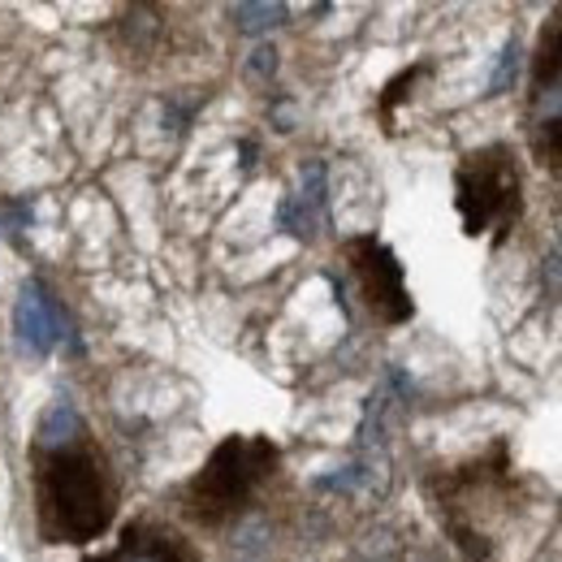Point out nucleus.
<instances>
[{"mask_svg": "<svg viewBox=\"0 0 562 562\" xmlns=\"http://www.w3.org/2000/svg\"><path fill=\"white\" fill-rule=\"evenodd\" d=\"M26 463L35 537L44 546H91L117 524L122 476L100 437L70 407L57 403L40 416Z\"/></svg>", "mask_w": 562, "mask_h": 562, "instance_id": "obj_1", "label": "nucleus"}, {"mask_svg": "<svg viewBox=\"0 0 562 562\" xmlns=\"http://www.w3.org/2000/svg\"><path fill=\"white\" fill-rule=\"evenodd\" d=\"M428 502L468 562H493L506 532L528 510V481L515 468L510 441L493 437L490 446L446 472L428 476Z\"/></svg>", "mask_w": 562, "mask_h": 562, "instance_id": "obj_2", "label": "nucleus"}, {"mask_svg": "<svg viewBox=\"0 0 562 562\" xmlns=\"http://www.w3.org/2000/svg\"><path fill=\"white\" fill-rule=\"evenodd\" d=\"M281 446L265 432H229L212 446L204 468L182 481L178 515L200 532H225L278 481Z\"/></svg>", "mask_w": 562, "mask_h": 562, "instance_id": "obj_3", "label": "nucleus"}, {"mask_svg": "<svg viewBox=\"0 0 562 562\" xmlns=\"http://www.w3.org/2000/svg\"><path fill=\"white\" fill-rule=\"evenodd\" d=\"M454 212L463 238H490L506 247L528 212L524 160L510 143H481L454 165Z\"/></svg>", "mask_w": 562, "mask_h": 562, "instance_id": "obj_4", "label": "nucleus"}, {"mask_svg": "<svg viewBox=\"0 0 562 562\" xmlns=\"http://www.w3.org/2000/svg\"><path fill=\"white\" fill-rule=\"evenodd\" d=\"M524 139L532 160L562 182V4L550 9L532 44L524 91Z\"/></svg>", "mask_w": 562, "mask_h": 562, "instance_id": "obj_5", "label": "nucleus"}, {"mask_svg": "<svg viewBox=\"0 0 562 562\" xmlns=\"http://www.w3.org/2000/svg\"><path fill=\"white\" fill-rule=\"evenodd\" d=\"M342 260H347V273H351L363 312L381 329H398L416 316V299L407 290V269L385 238H376V234L342 238Z\"/></svg>", "mask_w": 562, "mask_h": 562, "instance_id": "obj_6", "label": "nucleus"}, {"mask_svg": "<svg viewBox=\"0 0 562 562\" xmlns=\"http://www.w3.org/2000/svg\"><path fill=\"white\" fill-rule=\"evenodd\" d=\"M82 562H200V546L165 524V519H151V515H139L122 528L117 546L113 550H100V554H87Z\"/></svg>", "mask_w": 562, "mask_h": 562, "instance_id": "obj_7", "label": "nucleus"}, {"mask_svg": "<svg viewBox=\"0 0 562 562\" xmlns=\"http://www.w3.org/2000/svg\"><path fill=\"white\" fill-rule=\"evenodd\" d=\"M432 74H437L432 61H412V66H403V70L376 91V126H381L385 139H398V109L416 100L420 82H428Z\"/></svg>", "mask_w": 562, "mask_h": 562, "instance_id": "obj_8", "label": "nucleus"}, {"mask_svg": "<svg viewBox=\"0 0 562 562\" xmlns=\"http://www.w3.org/2000/svg\"><path fill=\"white\" fill-rule=\"evenodd\" d=\"M13 325H18V334H22V342H26L31 351H53L57 338H61V334H57V303L44 299L40 285H26V290H22L18 312H13Z\"/></svg>", "mask_w": 562, "mask_h": 562, "instance_id": "obj_9", "label": "nucleus"}]
</instances>
